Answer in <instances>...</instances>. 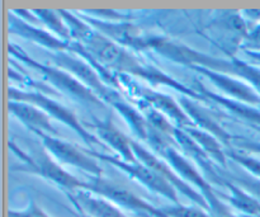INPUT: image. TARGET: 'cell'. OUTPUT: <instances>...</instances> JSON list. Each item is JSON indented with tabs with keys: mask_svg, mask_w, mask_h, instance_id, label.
I'll use <instances>...</instances> for the list:
<instances>
[{
	"mask_svg": "<svg viewBox=\"0 0 260 217\" xmlns=\"http://www.w3.org/2000/svg\"><path fill=\"white\" fill-rule=\"evenodd\" d=\"M8 98H9V101L24 102V103H29L38 107L45 113H47L51 118L57 119L61 123L68 126L69 129L75 131L83 139V141L85 144L90 145V146L91 145H103V142L99 141V139L95 135L91 134L90 131H88L83 126V123L79 121V118L71 109H69L63 104L58 103L55 99L46 96L43 91L22 90V89L9 86V89H8Z\"/></svg>",
	"mask_w": 260,
	"mask_h": 217,
	"instance_id": "277c9868",
	"label": "cell"
},
{
	"mask_svg": "<svg viewBox=\"0 0 260 217\" xmlns=\"http://www.w3.org/2000/svg\"><path fill=\"white\" fill-rule=\"evenodd\" d=\"M9 149L22 162L19 167H13V169L23 170L29 174L37 175L42 179L48 180L52 184L57 185L66 195L76 192V191L85 190V180H80L75 175L70 174L62 168L60 163L56 162L47 150L43 147L35 154H27L20 150L13 141L9 142Z\"/></svg>",
	"mask_w": 260,
	"mask_h": 217,
	"instance_id": "7a4b0ae2",
	"label": "cell"
},
{
	"mask_svg": "<svg viewBox=\"0 0 260 217\" xmlns=\"http://www.w3.org/2000/svg\"><path fill=\"white\" fill-rule=\"evenodd\" d=\"M201 147L206 151V154L215 160L220 167L226 168L228 167V155H226V150L223 149L222 142L218 139H216L213 135L208 134V132L203 131V130L193 127V129L184 130Z\"/></svg>",
	"mask_w": 260,
	"mask_h": 217,
	"instance_id": "603a6c76",
	"label": "cell"
},
{
	"mask_svg": "<svg viewBox=\"0 0 260 217\" xmlns=\"http://www.w3.org/2000/svg\"><path fill=\"white\" fill-rule=\"evenodd\" d=\"M81 18L96 32L123 47L134 48L137 51L149 50V36L142 35L141 30L132 23L107 20L86 13H83Z\"/></svg>",
	"mask_w": 260,
	"mask_h": 217,
	"instance_id": "8fae6325",
	"label": "cell"
},
{
	"mask_svg": "<svg viewBox=\"0 0 260 217\" xmlns=\"http://www.w3.org/2000/svg\"><path fill=\"white\" fill-rule=\"evenodd\" d=\"M235 65V76L248 83L260 96V68L240 58L231 57Z\"/></svg>",
	"mask_w": 260,
	"mask_h": 217,
	"instance_id": "484cf974",
	"label": "cell"
},
{
	"mask_svg": "<svg viewBox=\"0 0 260 217\" xmlns=\"http://www.w3.org/2000/svg\"><path fill=\"white\" fill-rule=\"evenodd\" d=\"M8 109L12 116L19 119L27 129L36 135H51L58 136L57 130L53 127L51 117L33 104L24 102L8 101Z\"/></svg>",
	"mask_w": 260,
	"mask_h": 217,
	"instance_id": "e0dca14e",
	"label": "cell"
},
{
	"mask_svg": "<svg viewBox=\"0 0 260 217\" xmlns=\"http://www.w3.org/2000/svg\"><path fill=\"white\" fill-rule=\"evenodd\" d=\"M216 25L217 29L229 38V42L239 48L250 30L245 15L241 12H234V10H226L221 13V17L216 20Z\"/></svg>",
	"mask_w": 260,
	"mask_h": 217,
	"instance_id": "44dd1931",
	"label": "cell"
},
{
	"mask_svg": "<svg viewBox=\"0 0 260 217\" xmlns=\"http://www.w3.org/2000/svg\"><path fill=\"white\" fill-rule=\"evenodd\" d=\"M8 51H9V55L18 58V61L23 63L28 68L38 71L52 88H55L56 90H60V93L65 94L69 98H73L74 101L89 104V106H104V102L102 99H99L93 91L89 90L86 86H84L78 79L74 78L68 71L62 70L57 66H50L38 63L37 60L27 55L19 46L13 45V43H9Z\"/></svg>",
	"mask_w": 260,
	"mask_h": 217,
	"instance_id": "6da1fadb",
	"label": "cell"
},
{
	"mask_svg": "<svg viewBox=\"0 0 260 217\" xmlns=\"http://www.w3.org/2000/svg\"><path fill=\"white\" fill-rule=\"evenodd\" d=\"M240 50L244 52L260 53V22L250 28L248 36L241 42Z\"/></svg>",
	"mask_w": 260,
	"mask_h": 217,
	"instance_id": "f546056e",
	"label": "cell"
},
{
	"mask_svg": "<svg viewBox=\"0 0 260 217\" xmlns=\"http://www.w3.org/2000/svg\"><path fill=\"white\" fill-rule=\"evenodd\" d=\"M37 136L42 142V146L48 151V154L61 165L78 168L95 178L103 177V169L99 165V160H96L90 152L84 151L75 145L57 136L43 134L37 135Z\"/></svg>",
	"mask_w": 260,
	"mask_h": 217,
	"instance_id": "ba28073f",
	"label": "cell"
},
{
	"mask_svg": "<svg viewBox=\"0 0 260 217\" xmlns=\"http://www.w3.org/2000/svg\"><path fill=\"white\" fill-rule=\"evenodd\" d=\"M175 141H177L178 147H179V151H183V154L194 160L196 164L202 169V172H205V177L210 182H215L216 184L223 185L225 179L222 178V175L217 173L216 165L213 164V160L206 154L205 150L184 130H175Z\"/></svg>",
	"mask_w": 260,
	"mask_h": 217,
	"instance_id": "d6986e66",
	"label": "cell"
},
{
	"mask_svg": "<svg viewBox=\"0 0 260 217\" xmlns=\"http://www.w3.org/2000/svg\"><path fill=\"white\" fill-rule=\"evenodd\" d=\"M89 152H90L96 160H99V162H104L107 163V164L113 165L114 168H118V169L122 170L124 174L128 175L131 179L139 182L140 184L146 187L147 190L151 191V192L167 198V200L170 201L172 203H180L179 197H178V191L175 190L172 184H169L167 180L162 179L156 172L150 169L147 165L142 164V163L139 162V160L134 163H129V162H124V160L119 159V158L103 154V152H98V151H89Z\"/></svg>",
	"mask_w": 260,
	"mask_h": 217,
	"instance_id": "52a82bcc",
	"label": "cell"
},
{
	"mask_svg": "<svg viewBox=\"0 0 260 217\" xmlns=\"http://www.w3.org/2000/svg\"><path fill=\"white\" fill-rule=\"evenodd\" d=\"M161 157L162 159H165L172 165L173 169L179 174L180 178H183L185 182L189 183L193 188H196L205 197L206 202L208 205V211L222 202L220 197L216 195L213 185L211 184L210 180L205 177V174L198 172L194 168V165L187 158H184L180 154L179 150L172 147V149L167 150Z\"/></svg>",
	"mask_w": 260,
	"mask_h": 217,
	"instance_id": "7c38bea8",
	"label": "cell"
},
{
	"mask_svg": "<svg viewBox=\"0 0 260 217\" xmlns=\"http://www.w3.org/2000/svg\"><path fill=\"white\" fill-rule=\"evenodd\" d=\"M167 217H211L210 212L200 206H185L182 203H172L160 207Z\"/></svg>",
	"mask_w": 260,
	"mask_h": 217,
	"instance_id": "4316f807",
	"label": "cell"
},
{
	"mask_svg": "<svg viewBox=\"0 0 260 217\" xmlns=\"http://www.w3.org/2000/svg\"><path fill=\"white\" fill-rule=\"evenodd\" d=\"M112 107L123 117L127 126L134 132L135 136L139 140H141V141H146L147 132H149V125H147V121L144 114H142V112L140 109L132 107L129 103H127L123 98L114 102L112 104Z\"/></svg>",
	"mask_w": 260,
	"mask_h": 217,
	"instance_id": "cb8c5ba5",
	"label": "cell"
},
{
	"mask_svg": "<svg viewBox=\"0 0 260 217\" xmlns=\"http://www.w3.org/2000/svg\"><path fill=\"white\" fill-rule=\"evenodd\" d=\"M7 217H51L43 210L42 207L37 205L35 201H29L27 207L23 210H9Z\"/></svg>",
	"mask_w": 260,
	"mask_h": 217,
	"instance_id": "4dcf8cb0",
	"label": "cell"
},
{
	"mask_svg": "<svg viewBox=\"0 0 260 217\" xmlns=\"http://www.w3.org/2000/svg\"><path fill=\"white\" fill-rule=\"evenodd\" d=\"M8 28H9V32L12 35L24 38V40L36 43V45L55 51V52L69 51V47H70V42L60 40L55 35H52L50 30L38 28L37 25L32 24V23L20 19L13 12H8Z\"/></svg>",
	"mask_w": 260,
	"mask_h": 217,
	"instance_id": "5bb4252c",
	"label": "cell"
},
{
	"mask_svg": "<svg viewBox=\"0 0 260 217\" xmlns=\"http://www.w3.org/2000/svg\"><path fill=\"white\" fill-rule=\"evenodd\" d=\"M223 187L229 190V196H226V200L235 210H238L245 217H260V202L253 196L226 179L223 182Z\"/></svg>",
	"mask_w": 260,
	"mask_h": 217,
	"instance_id": "7402d4cb",
	"label": "cell"
},
{
	"mask_svg": "<svg viewBox=\"0 0 260 217\" xmlns=\"http://www.w3.org/2000/svg\"><path fill=\"white\" fill-rule=\"evenodd\" d=\"M33 14L37 17L38 22L43 23L46 28L52 35L58 37L65 42H71L70 29L65 23L63 18L58 13V10L53 9H32Z\"/></svg>",
	"mask_w": 260,
	"mask_h": 217,
	"instance_id": "d4e9b609",
	"label": "cell"
},
{
	"mask_svg": "<svg viewBox=\"0 0 260 217\" xmlns=\"http://www.w3.org/2000/svg\"><path fill=\"white\" fill-rule=\"evenodd\" d=\"M179 103L197 129H201L203 131L208 132V134L213 135L216 139L220 140L226 146H230L231 142H234L235 137L229 134L221 126L220 122L213 117V114L210 113L207 109L203 108L201 104H198L196 99L189 98V97H182L179 99Z\"/></svg>",
	"mask_w": 260,
	"mask_h": 217,
	"instance_id": "ac0fdd59",
	"label": "cell"
},
{
	"mask_svg": "<svg viewBox=\"0 0 260 217\" xmlns=\"http://www.w3.org/2000/svg\"><path fill=\"white\" fill-rule=\"evenodd\" d=\"M226 155H228L229 159H233L243 169L248 170V173H250L251 175L260 179V160L255 159V158L248 157V155L240 154V152L233 151V150H228Z\"/></svg>",
	"mask_w": 260,
	"mask_h": 217,
	"instance_id": "f1b7e54d",
	"label": "cell"
},
{
	"mask_svg": "<svg viewBox=\"0 0 260 217\" xmlns=\"http://www.w3.org/2000/svg\"><path fill=\"white\" fill-rule=\"evenodd\" d=\"M85 191L104 197L112 203L140 217H167L161 208L155 207L151 203L139 197L127 188L106 179L103 177L85 180Z\"/></svg>",
	"mask_w": 260,
	"mask_h": 217,
	"instance_id": "8992f818",
	"label": "cell"
},
{
	"mask_svg": "<svg viewBox=\"0 0 260 217\" xmlns=\"http://www.w3.org/2000/svg\"><path fill=\"white\" fill-rule=\"evenodd\" d=\"M194 70L210 79L215 84L216 88L222 90L223 97H226V98L234 99V101L241 102V103L249 104V106L260 109V96L248 83H245L241 79L229 75V74L207 70V69L198 68Z\"/></svg>",
	"mask_w": 260,
	"mask_h": 217,
	"instance_id": "4fadbf2b",
	"label": "cell"
},
{
	"mask_svg": "<svg viewBox=\"0 0 260 217\" xmlns=\"http://www.w3.org/2000/svg\"><path fill=\"white\" fill-rule=\"evenodd\" d=\"M149 50L155 51L164 58L179 65L189 66L192 69H207V70L235 76V65L233 60L213 57L169 38L156 37V36L149 37Z\"/></svg>",
	"mask_w": 260,
	"mask_h": 217,
	"instance_id": "3957f363",
	"label": "cell"
},
{
	"mask_svg": "<svg viewBox=\"0 0 260 217\" xmlns=\"http://www.w3.org/2000/svg\"><path fill=\"white\" fill-rule=\"evenodd\" d=\"M81 217H85V216H81Z\"/></svg>",
	"mask_w": 260,
	"mask_h": 217,
	"instance_id": "1f68e13d",
	"label": "cell"
},
{
	"mask_svg": "<svg viewBox=\"0 0 260 217\" xmlns=\"http://www.w3.org/2000/svg\"><path fill=\"white\" fill-rule=\"evenodd\" d=\"M132 149H134L135 157H136V159L139 162H141L142 164L147 165L150 169L156 172L162 179L167 180L178 192H180L188 200L192 201L196 206H200V207L208 211V205L206 202L205 197L196 188H193L189 183H187L183 178H180L179 174L173 169V167L167 160L157 158L156 155L150 152L139 141H135V140H132Z\"/></svg>",
	"mask_w": 260,
	"mask_h": 217,
	"instance_id": "30bf717a",
	"label": "cell"
},
{
	"mask_svg": "<svg viewBox=\"0 0 260 217\" xmlns=\"http://www.w3.org/2000/svg\"><path fill=\"white\" fill-rule=\"evenodd\" d=\"M198 86L200 88L197 91L205 98V101H213L215 103L220 104L223 108L228 109L236 118L245 121L251 127H260V109L249 106V104L241 103V102L234 101V99L226 98L222 94L213 93V91L205 88L202 84H200Z\"/></svg>",
	"mask_w": 260,
	"mask_h": 217,
	"instance_id": "ffe728a7",
	"label": "cell"
},
{
	"mask_svg": "<svg viewBox=\"0 0 260 217\" xmlns=\"http://www.w3.org/2000/svg\"><path fill=\"white\" fill-rule=\"evenodd\" d=\"M128 78L129 76L127 75L118 76L119 83H121V85L123 83L124 86L131 88V93H134V96H136L139 101H144L145 103H147L152 108H155L160 113L164 114L177 129L187 130L196 127L192 119L188 117V114L185 113L183 107L180 106L179 102H177L174 98L168 96V94H162L159 93V91L151 90V89L141 88L139 85H135Z\"/></svg>",
	"mask_w": 260,
	"mask_h": 217,
	"instance_id": "9c48e42d",
	"label": "cell"
},
{
	"mask_svg": "<svg viewBox=\"0 0 260 217\" xmlns=\"http://www.w3.org/2000/svg\"><path fill=\"white\" fill-rule=\"evenodd\" d=\"M53 63L57 68L68 71L75 79H78L84 86L93 91L99 99L104 103L113 104L114 102L122 99V96L117 89L111 88L108 84L104 81L99 74L98 69L90 63L76 53L70 51H62V52H55L52 55Z\"/></svg>",
	"mask_w": 260,
	"mask_h": 217,
	"instance_id": "5b68a950",
	"label": "cell"
},
{
	"mask_svg": "<svg viewBox=\"0 0 260 217\" xmlns=\"http://www.w3.org/2000/svg\"><path fill=\"white\" fill-rule=\"evenodd\" d=\"M229 182L234 183V184L239 185L240 188H243L244 191L249 193V195L253 196L256 201L260 202V179L259 178L254 177L250 173L248 174H241V175H235V177L230 178V179H226Z\"/></svg>",
	"mask_w": 260,
	"mask_h": 217,
	"instance_id": "83f0119b",
	"label": "cell"
},
{
	"mask_svg": "<svg viewBox=\"0 0 260 217\" xmlns=\"http://www.w3.org/2000/svg\"><path fill=\"white\" fill-rule=\"evenodd\" d=\"M90 125L95 130L96 137L102 140V142L108 145L111 149H113L118 154L119 159L129 163L137 162L134 149H132V139L127 137L113 123L111 117H106L103 119L94 118Z\"/></svg>",
	"mask_w": 260,
	"mask_h": 217,
	"instance_id": "9a60e30c",
	"label": "cell"
},
{
	"mask_svg": "<svg viewBox=\"0 0 260 217\" xmlns=\"http://www.w3.org/2000/svg\"><path fill=\"white\" fill-rule=\"evenodd\" d=\"M66 196L74 207L85 217H128L111 201L89 191L80 190Z\"/></svg>",
	"mask_w": 260,
	"mask_h": 217,
	"instance_id": "2e32d148",
	"label": "cell"
}]
</instances>
